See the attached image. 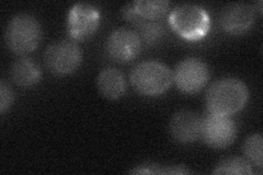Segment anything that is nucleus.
I'll return each instance as SVG.
<instances>
[{"instance_id":"nucleus-1","label":"nucleus","mask_w":263,"mask_h":175,"mask_svg":"<svg viewBox=\"0 0 263 175\" xmlns=\"http://www.w3.org/2000/svg\"><path fill=\"white\" fill-rule=\"evenodd\" d=\"M249 99L246 83L235 77H224L214 81L206 92V106L210 113L233 115L245 107Z\"/></svg>"},{"instance_id":"nucleus-2","label":"nucleus","mask_w":263,"mask_h":175,"mask_svg":"<svg viewBox=\"0 0 263 175\" xmlns=\"http://www.w3.org/2000/svg\"><path fill=\"white\" fill-rule=\"evenodd\" d=\"M132 86L139 94L156 96L166 92L174 83V71L158 61H144L129 73Z\"/></svg>"},{"instance_id":"nucleus-3","label":"nucleus","mask_w":263,"mask_h":175,"mask_svg":"<svg viewBox=\"0 0 263 175\" xmlns=\"http://www.w3.org/2000/svg\"><path fill=\"white\" fill-rule=\"evenodd\" d=\"M42 40V28L35 16L16 14L8 22L5 30L7 47L16 55H27L39 46Z\"/></svg>"},{"instance_id":"nucleus-4","label":"nucleus","mask_w":263,"mask_h":175,"mask_svg":"<svg viewBox=\"0 0 263 175\" xmlns=\"http://www.w3.org/2000/svg\"><path fill=\"white\" fill-rule=\"evenodd\" d=\"M168 21L178 35L190 41L203 38L211 28L209 13L202 7L192 4L176 7L169 14Z\"/></svg>"},{"instance_id":"nucleus-5","label":"nucleus","mask_w":263,"mask_h":175,"mask_svg":"<svg viewBox=\"0 0 263 175\" xmlns=\"http://www.w3.org/2000/svg\"><path fill=\"white\" fill-rule=\"evenodd\" d=\"M46 68L56 76L75 72L82 62V49L73 41L61 40L49 44L44 52Z\"/></svg>"},{"instance_id":"nucleus-6","label":"nucleus","mask_w":263,"mask_h":175,"mask_svg":"<svg viewBox=\"0 0 263 175\" xmlns=\"http://www.w3.org/2000/svg\"><path fill=\"white\" fill-rule=\"evenodd\" d=\"M210 68L200 58L187 57L178 63L174 71L177 88L185 94H195L208 85Z\"/></svg>"},{"instance_id":"nucleus-7","label":"nucleus","mask_w":263,"mask_h":175,"mask_svg":"<svg viewBox=\"0 0 263 175\" xmlns=\"http://www.w3.org/2000/svg\"><path fill=\"white\" fill-rule=\"evenodd\" d=\"M204 143L213 149H224L237 137V125L229 115L210 113L203 116L202 136Z\"/></svg>"},{"instance_id":"nucleus-8","label":"nucleus","mask_w":263,"mask_h":175,"mask_svg":"<svg viewBox=\"0 0 263 175\" xmlns=\"http://www.w3.org/2000/svg\"><path fill=\"white\" fill-rule=\"evenodd\" d=\"M100 24V11L91 4H75L68 12L67 33L76 41H85L91 37Z\"/></svg>"},{"instance_id":"nucleus-9","label":"nucleus","mask_w":263,"mask_h":175,"mask_svg":"<svg viewBox=\"0 0 263 175\" xmlns=\"http://www.w3.org/2000/svg\"><path fill=\"white\" fill-rule=\"evenodd\" d=\"M143 43L136 30L119 28L110 33L105 43V52L112 61L128 63L142 51Z\"/></svg>"},{"instance_id":"nucleus-10","label":"nucleus","mask_w":263,"mask_h":175,"mask_svg":"<svg viewBox=\"0 0 263 175\" xmlns=\"http://www.w3.org/2000/svg\"><path fill=\"white\" fill-rule=\"evenodd\" d=\"M203 116L199 113L182 110L174 114L169 124L170 134L180 144H192L202 136Z\"/></svg>"},{"instance_id":"nucleus-11","label":"nucleus","mask_w":263,"mask_h":175,"mask_svg":"<svg viewBox=\"0 0 263 175\" xmlns=\"http://www.w3.org/2000/svg\"><path fill=\"white\" fill-rule=\"evenodd\" d=\"M253 22V8L245 3H233L225 6L219 15L220 27L233 35H240L247 32Z\"/></svg>"},{"instance_id":"nucleus-12","label":"nucleus","mask_w":263,"mask_h":175,"mask_svg":"<svg viewBox=\"0 0 263 175\" xmlns=\"http://www.w3.org/2000/svg\"><path fill=\"white\" fill-rule=\"evenodd\" d=\"M97 88L102 96L118 100L126 92V79L124 73L115 67H106L98 74Z\"/></svg>"},{"instance_id":"nucleus-13","label":"nucleus","mask_w":263,"mask_h":175,"mask_svg":"<svg viewBox=\"0 0 263 175\" xmlns=\"http://www.w3.org/2000/svg\"><path fill=\"white\" fill-rule=\"evenodd\" d=\"M10 78L16 86L31 88L41 79V68L36 62L23 56L14 61L10 68Z\"/></svg>"},{"instance_id":"nucleus-14","label":"nucleus","mask_w":263,"mask_h":175,"mask_svg":"<svg viewBox=\"0 0 263 175\" xmlns=\"http://www.w3.org/2000/svg\"><path fill=\"white\" fill-rule=\"evenodd\" d=\"M135 10L142 20H160L167 13L170 3L166 0H136Z\"/></svg>"},{"instance_id":"nucleus-15","label":"nucleus","mask_w":263,"mask_h":175,"mask_svg":"<svg viewBox=\"0 0 263 175\" xmlns=\"http://www.w3.org/2000/svg\"><path fill=\"white\" fill-rule=\"evenodd\" d=\"M136 32L141 37L143 45L153 46L162 40L166 28L160 20H143L136 26Z\"/></svg>"},{"instance_id":"nucleus-16","label":"nucleus","mask_w":263,"mask_h":175,"mask_svg":"<svg viewBox=\"0 0 263 175\" xmlns=\"http://www.w3.org/2000/svg\"><path fill=\"white\" fill-rule=\"evenodd\" d=\"M213 174H228V175H250L252 174V168L250 163L240 157H229L220 160Z\"/></svg>"},{"instance_id":"nucleus-17","label":"nucleus","mask_w":263,"mask_h":175,"mask_svg":"<svg viewBox=\"0 0 263 175\" xmlns=\"http://www.w3.org/2000/svg\"><path fill=\"white\" fill-rule=\"evenodd\" d=\"M262 135L261 134H253L246 139L242 146V152L246 158V160L249 163H252L261 169L263 164V157H262Z\"/></svg>"},{"instance_id":"nucleus-18","label":"nucleus","mask_w":263,"mask_h":175,"mask_svg":"<svg viewBox=\"0 0 263 175\" xmlns=\"http://www.w3.org/2000/svg\"><path fill=\"white\" fill-rule=\"evenodd\" d=\"M132 174H189L190 171L184 165H170L160 163H145L130 170Z\"/></svg>"},{"instance_id":"nucleus-19","label":"nucleus","mask_w":263,"mask_h":175,"mask_svg":"<svg viewBox=\"0 0 263 175\" xmlns=\"http://www.w3.org/2000/svg\"><path fill=\"white\" fill-rule=\"evenodd\" d=\"M13 92L10 86L3 79L0 82V113L4 114L9 110L13 102Z\"/></svg>"},{"instance_id":"nucleus-20","label":"nucleus","mask_w":263,"mask_h":175,"mask_svg":"<svg viewBox=\"0 0 263 175\" xmlns=\"http://www.w3.org/2000/svg\"><path fill=\"white\" fill-rule=\"evenodd\" d=\"M121 13L123 15V18H124L127 21H129V22H132L133 24H135V26H137L139 22L143 21L141 18H139L136 10H135L134 2L128 3L124 7H123L122 10H121Z\"/></svg>"}]
</instances>
